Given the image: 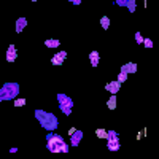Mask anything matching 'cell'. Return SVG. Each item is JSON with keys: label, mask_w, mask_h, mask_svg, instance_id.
Here are the masks:
<instances>
[{"label": "cell", "mask_w": 159, "mask_h": 159, "mask_svg": "<svg viewBox=\"0 0 159 159\" xmlns=\"http://www.w3.org/2000/svg\"><path fill=\"white\" fill-rule=\"evenodd\" d=\"M135 42H137L139 45H142V43H143V37L140 35V32H137V34H135Z\"/></svg>", "instance_id": "44dd1931"}, {"label": "cell", "mask_w": 159, "mask_h": 159, "mask_svg": "<svg viewBox=\"0 0 159 159\" xmlns=\"http://www.w3.org/2000/svg\"><path fill=\"white\" fill-rule=\"evenodd\" d=\"M16 57H18V52H16L15 45H10V46H8V51H7V62H10V64L15 62Z\"/></svg>", "instance_id": "ba28073f"}, {"label": "cell", "mask_w": 159, "mask_h": 159, "mask_svg": "<svg viewBox=\"0 0 159 159\" xmlns=\"http://www.w3.org/2000/svg\"><path fill=\"white\" fill-rule=\"evenodd\" d=\"M59 45H61V42H59V40H56V38L45 40V46H48V48H57Z\"/></svg>", "instance_id": "7c38bea8"}, {"label": "cell", "mask_w": 159, "mask_h": 159, "mask_svg": "<svg viewBox=\"0 0 159 159\" xmlns=\"http://www.w3.org/2000/svg\"><path fill=\"white\" fill-rule=\"evenodd\" d=\"M46 140V147L51 153H69V145L64 142V139L59 134H48Z\"/></svg>", "instance_id": "7a4b0ae2"}, {"label": "cell", "mask_w": 159, "mask_h": 159, "mask_svg": "<svg viewBox=\"0 0 159 159\" xmlns=\"http://www.w3.org/2000/svg\"><path fill=\"white\" fill-rule=\"evenodd\" d=\"M145 134H147V129H143V130H142V132H139V134H137V139H139V140H140V139H142V137H143V135H145Z\"/></svg>", "instance_id": "cb8c5ba5"}, {"label": "cell", "mask_w": 159, "mask_h": 159, "mask_svg": "<svg viewBox=\"0 0 159 159\" xmlns=\"http://www.w3.org/2000/svg\"><path fill=\"white\" fill-rule=\"evenodd\" d=\"M105 89H107L108 92H111V94H116V92L121 89V83L116 81V80L115 81H108L107 84H105Z\"/></svg>", "instance_id": "52a82bcc"}, {"label": "cell", "mask_w": 159, "mask_h": 159, "mask_svg": "<svg viewBox=\"0 0 159 159\" xmlns=\"http://www.w3.org/2000/svg\"><path fill=\"white\" fill-rule=\"evenodd\" d=\"M51 64L52 65H62L64 64V59H61L57 54H54V56H52V59H51Z\"/></svg>", "instance_id": "2e32d148"}, {"label": "cell", "mask_w": 159, "mask_h": 159, "mask_svg": "<svg viewBox=\"0 0 159 159\" xmlns=\"http://www.w3.org/2000/svg\"><path fill=\"white\" fill-rule=\"evenodd\" d=\"M126 7L129 8V11H130V13H134V11H135V8H137V5H135V2H134V0H127Z\"/></svg>", "instance_id": "e0dca14e"}, {"label": "cell", "mask_w": 159, "mask_h": 159, "mask_svg": "<svg viewBox=\"0 0 159 159\" xmlns=\"http://www.w3.org/2000/svg\"><path fill=\"white\" fill-rule=\"evenodd\" d=\"M96 135H97L99 139H102V140H107V130H105L103 127H99V129L96 130Z\"/></svg>", "instance_id": "9a60e30c"}, {"label": "cell", "mask_w": 159, "mask_h": 159, "mask_svg": "<svg viewBox=\"0 0 159 159\" xmlns=\"http://www.w3.org/2000/svg\"><path fill=\"white\" fill-rule=\"evenodd\" d=\"M143 45L147 46V48H151V46H153V40H150V38H143Z\"/></svg>", "instance_id": "ffe728a7"}, {"label": "cell", "mask_w": 159, "mask_h": 159, "mask_svg": "<svg viewBox=\"0 0 159 159\" xmlns=\"http://www.w3.org/2000/svg\"><path fill=\"white\" fill-rule=\"evenodd\" d=\"M115 3H116V5H119V7H126L127 0H115Z\"/></svg>", "instance_id": "603a6c76"}, {"label": "cell", "mask_w": 159, "mask_h": 159, "mask_svg": "<svg viewBox=\"0 0 159 159\" xmlns=\"http://www.w3.org/2000/svg\"><path fill=\"white\" fill-rule=\"evenodd\" d=\"M25 25H27V19H25V18H19V19L16 21V32L21 34V32L24 30Z\"/></svg>", "instance_id": "8fae6325"}, {"label": "cell", "mask_w": 159, "mask_h": 159, "mask_svg": "<svg viewBox=\"0 0 159 159\" xmlns=\"http://www.w3.org/2000/svg\"><path fill=\"white\" fill-rule=\"evenodd\" d=\"M13 105H15V107H24L25 99H13Z\"/></svg>", "instance_id": "ac0fdd59"}, {"label": "cell", "mask_w": 159, "mask_h": 159, "mask_svg": "<svg viewBox=\"0 0 159 159\" xmlns=\"http://www.w3.org/2000/svg\"><path fill=\"white\" fill-rule=\"evenodd\" d=\"M30 2H37V0H30Z\"/></svg>", "instance_id": "484cf974"}, {"label": "cell", "mask_w": 159, "mask_h": 159, "mask_svg": "<svg viewBox=\"0 0 159 159\" xmlns=\"http://www.w3.org/2000/svg\"><path fill=\"white\" fill-rule=\"evenodd\" d=\"M119 140H118V134L115 130H107V148L110 151H118L119 150Z\"/></svg>", "instance_id": "5b68a950"}, {"label": "cell", "mask_w": 159, "mask_h": 159, "mask_svg": "<svg viewBox=\"0 0 159 159\" xmlns=\"http://www.w3.org/2000/svg\"><path fill=\"white\" fill-rule=\"evenodd\" d=\"M100 25L103 27V30H107L110 27V18L108 16H102L100 18Z\"/></svg>", "instance_id": "5bb4252c"}, {"label": "cell", "mask_w": 159, "mask_h": 159, "mask_svg": "<svg viewBox=\"0 0 159 159\" xmlns=\"http://www.w3.org/2000/svg\"><path fill=\"white\" fill-rule=\"evenodd\" d=\"M116 94H111V97L108 99V102H107V107L110 108V110H115L116 108Z\"/></svg>", "instance_id": "4fadbf2b"}, {"label": "cell", "mask_w": 159, "mask_h": 159, "mask_svg": "<svg viewBox=\"0 0 159 159\" xmlns=\"http://www.w3.org/2000/svg\"><path fill=\"white\" fill-rule=\"evenodd\" d=\"M35 118L38 119V123L42 124L43 129H46V130H56L57 129L59 121L52 113H48L43 110H35Z\"/></svg>", "instance_id": "6da1fadb"}, {"label": "cell", "mask_w": 159, "mask_h": 159, "mask_svg": "<svg viewBox=\"0 0 159 159\" xmlns=\"http://www.w3.org/2000/svg\"><path fill=\"white\" fill-rule=\"evenodd\" d=\"M56 54H57L61 59H64V61L67 59V52H65V51H59V52H56Z\"/></svg>", "instance_id": "7402d4cb"}, {"label": "cell", "mask_w": 159, "mask_h": 159, "mask_svg": "<svg viewBox=\"0 0 159 159\" xmlns=\"http://www.w3.org/2000/svg\"><path fill=\"white\" fill-rule=\"evenodd\" d=\"M19 94V84L18 83H5L0 89V102L3 100H13Z\"/></svg>", "instance_id": "3957f363"}, {"label": "cell", "mask_w": 159, "mask_h": 159, "mask_svg": "<svg viewBox=\"0 0 159 159\" xmlns=\"http://www.w3.org/2000/svg\"><path fill=\"white\" fill-rule=\"evenodd\" d=\"M126 80H127V73H124V72H121V73H119V75H118V80H116V81H119V83H124V81H126Z\"/></svg>", "instance_id": "d6986e66"}, {"label": "cell", "mask_w": 159, "mask_h": 159, "mask_svg": "<svg viewBox=\"0 0 159 159\" xmlns=\"http://www.w3.org/2000/svg\"><path fill=\"white\" fill-rule=\"evenodd\" d=\"M57 100H59V108L61 111L65 115V116H69L72 113V107H73V102L69 96H65V94H57Z\"/></svg>", "instance_id": "277c9868"}, {"label": "cell", "mask_w": 159, "mask_h": 159, "mask_svg": "<svg viewBox=\"0 0 159 159\" xmlns=\"http://www.w3.org/2000/svg\"><path fill=\"white\" fill-rule=\"evenodd\" d=\"M99 59H100V56H99L97 51L89 52V61H91V65H92V67H97V65H99Z\"/></svg>", "instance_id": "30bf717a"}, {"label": "cell", "mask_w": 159, "mask_h": 159, "mask_svg": "<svg viewBox=\"0 0 159 159\" xmlns=\"http://www.w3.org/2000/svg\"><path fill=\"white\" fill-rule=\"evenodd\" d=\"M83 139V130H75L73 134L70 135V145L72 147H78L80 142Z\"/></svg>", "instance_id": "8992f818"}, {"label": "cell", "mask_w": 159, "mask_h": 159, "mask_svg": "<svg viewBox=\"0 0 159 159\" xmlns=\"http://www.w3.org/2000/svg\"><path fill=\"white\" fill-rule=\"evenodd\" d=\"M70 2L75 3V5H80V3H81V0H70Z\"/></svg>", "instance_id": "d4e9b609"}, {"label": "cell", "mask_w": 159, "mask_h": 159, "mask_svg": "<svg viewBox=\"0 0 159 159\" xmlns=\"http://www.w3.org/2000/svg\"><path fill=\"white\" fill-rule=\"evenodd\" d=\"M121 72H124V73H135L137 72V64H134V62H127V64H124L123 67H121Z\"/></svg>", "instance_id": "9c48e42d"}]
</instances>
